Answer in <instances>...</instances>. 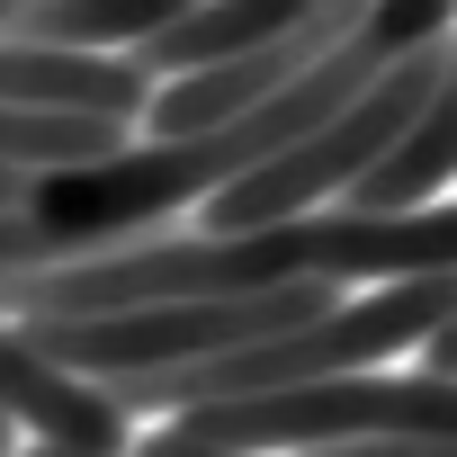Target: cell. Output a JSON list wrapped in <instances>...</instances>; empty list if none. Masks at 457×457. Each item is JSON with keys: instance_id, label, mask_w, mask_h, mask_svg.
<instances>
[{"instance_id": "3957f363", "label": "cell", "mask_w": 457, "mask_h": 457, "mask_svg": "<svg viewBox=\"0 0 457 457\" xmlns=\"http://www.w3.org/2000/svg\"><path fill=\"white\" fill-rule=\"evenodd\" d=\"M439 90H457V54H448V37H430V46H412L403 63H386L332 126H314L305 144H287V153H270L261 170H243L234 188H215L206 206H197V224H206V243L215 234H261V224H296V215H314L323 197H350V179L439 99Z\"/></svg>"}, {"instance_id": "52a82bcc", "label": "cell", "mask_w": 457, "mask_h": 457, "mask_svg": "<svg viewBox=\"0 0 457 457\" xmlns=\"http://www.w3.org/2000/svg\"><path fill=\"white\" fill-rule=\"evenodd\" d=\"M0 421H28L37 448H63V457H126V421L90 386L46 368L28 350V332H10V323H0Z\"/></svg>"}, {"instance_id": "9c48e42d", "label": "cell", "mask_w": 457, "mask_h": 457, "mask_svg": "<svg viewBox=\"0 0 457 457\" xmlns=\"http://www.w3.org/2000/svg\"><path fill=\"white\" fill-rule=\"evenodd\" d=\"M448 162H457V90H439L341 197V215H421L439 188H448Z\"/></svg>"}, {"instance_id": "277c9868", "label": "cell", "mask_w": 457, "mask_h": 457, "mask_svg": "<svg viewBox=\"0 0 457 457\" xmlns=\"http://www.w3.org/2000/svg\"><path fill=\"white\" fill-rule=\"evenodd\" d=\"M457 430V403L448 386H421V377H323V386H287V395H261V403H215V412H188L170 421V439L188 448H224V457H270V448H350V439H448Z\"/></svg>"}, {"instance_id": "5b68a950", "label": "cell", "mask_w": 457, "mask_h": 457, "mask_svg": "<svg viewBox=\"0 0 457 457\" xmlns=\"http://www.w3.org/2000/svg\"><path fill=\"white\" fill-rule=\"evenodd\" d=\"M368 19V0H314V10L278 37V46H261V54H243V63H224V72H188V81H153V99H144V126H153V144H188V135H215V126H234V117H252L261 99H278L296 72H314L350 28Z\"/></svg>"}, {"instance_id": "ba28073f", "label": "cell", "mask_w": 457, "mask_h": 457, "mask_svg": "<svg viewBox=\"0 0 457 457\" xmlns=\"http://www.w3.org/2000/svg\"><path fill=\"white\" fill-rule=\"evenodd\" d=\"M188 0H10L0 46H37V54H99L126 63L153 28H170Z\"/></svg>"}, {"instance_id": "7c38bea8", "label": "cell", "mask_w": 457, "mask_h": 457, "mask_svg": "<svg viewBox=\"0 0 457 457\" xmlns=\"http://www.w3.org/2000/svg\"><path fill=\"white\" fill-rule=\"evenodd\" d=\"M323 457H448V439H350V448H323Z\"/></svg>"}, {"instance_id": "30bf717a", "label": "cell", "mask_w": 457, "mask_h": 457, "mask_svg": "<svg viewBox=\"0 0 457 457\" xmlns=\"http://www.w3.org/2000/svg\"><path fill=\"white\" fill-rule=\"evenodd\" d=\"M117 144H126V126H99V117H19V108H0V170H19V179L108 162Z\"/></svg>"}, {"instance_id": "6da1fadb", "label": "cell", "mask_w": 457, "mask_h": 457, "mask_svg": "<svg viewBox=\"0 0 457 457\" xmlns=\"http://www.w3.org/2000/svg\"><path fill=\"white\" fill-rule=\"evenodd\" d=\"M448 37V0H368V19L314 63L296 72L278 99H261L252 117L215 126V135H188V144H117L108 162H81V170H46L28 179L19 197V224L37 234V252L54 270L72 261H108V252H135V243H162L170 215L206 206L215 188H234L243 170H261L270 153L305 144L314 126H332L386 63H403L412 46Z\"/></svg>"}, {"instance_id": "8992f818", "label": "cell", "mask_w": 457, "mask_h": 457, "mask_svg": "<svg viewBox=\"0 0 457 457\" xmlns=\"http://www.w3.org/2000/svg\"><path fill=\"white\" fill-rule=\"evenodd\" d=\"M305 10H314V0H188L170 28H153V37L126 54V72H135V81H153V72H170V81H188V72H224V63H243V54L278 46Z\"/></svg>"}, {"instance_id": "4fadbf2b", "label": "cell", "mask_w": 457, "mask_h": 457, "mask_svg": "<svg viewBox=\"0 0 457 457\" xmlns=\"http://www.w3.org/2000/svg\"><path fill=\"white\" fill-rule=\"evenodd\" d=\"M135 457H224V448H188V439H170V430H153Z\"/></svg>"}, {"instance_id": "7a4b0ae2", "label": "cell", "mask_w": 457, "mask_h": 457, "mask_svg": "<svg viewBox=\"0 0 457 457\" xmlns=\"http://www.w3.org/2000/svg\"><path fill=\"white\" fill-rule=\"evenodd\" d=\"M457 323V278H395V287H368V296H341L332 314L278 332V341H252V350H224V359H197V368H153V377H117V386H90L117 421L135 412H162V421H188V412H215V403H261V395H287V386H323V377H368L377 359H403L421 332Z\"/></svg>"}, {"instance_id": "8fae6325", "label": "cell", "mask_w": 457, "mask_h": 457, "mask_svg": "<svg viewBox=\"0 0 457 457\" xmlns=\"http://www.w3.org/2000/svg\"><path fill=\"white\" fill-rule=\"evenodd\" d=\"M412 350H421V359H412L403 377H421V386H448V368H457V323H439V332H421Z\"/></svg>"}]
</instances>
